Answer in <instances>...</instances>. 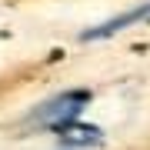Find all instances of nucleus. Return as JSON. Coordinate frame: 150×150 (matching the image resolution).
Here are the masks:
<instances>
[{
	"label": "nucleus",
	"mask_w": 150,
	"mask_h": 150,
	"mask_svg": "<svg viewBox=\"0 0 150 150\" xmlns=\"http://www.w3.org/2000/svg\"><path fill=\"white\" fill-rule=\"evenodd\" d=\"M83 103H87V93L83 90L64 93V97H57V100L43 103V107L33 113V123H40V127H70V123L80 117Z\"/></svg>",
	"instance_id": "f257e3e1"
}]
</instances>
